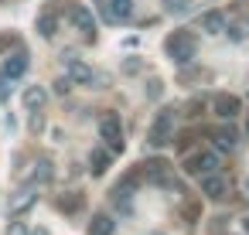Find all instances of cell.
<instances>
[{
  "mask_svg": "<svg viewBox=\"0 0 249 235\" xmlns=\"http://www.w3.org/2000/svg\"><path fill=\"white\" fill-rule=\"evenodd\" d=\"M195 51H198V41H195V34L184 31V28L164 38V55H167L174 65H181V68L195 62Z\"/></svg>",
  "mask_w": 249,
  "mask_h": 235,
  "instance_id": "obj_1",
  "label": "cell"
},
{
  "mask_svg": "<svg viewBox=\"0 0 249 235\" xmlns=\"http://www.w3.org/2000/svg\"><path fill=\"white\" fill-rule=\"evenodd\" d=\"M174 106H164L157 116H154V123H150V130H147V143L150 147H167L171 140H174Z\"/></svg>",
  "mask_w": 249,
  "mask_h": 235,
  "instance_id": "obj_2",
  "label": "cell"
},
{
  "mask_svg": "<svg viewBox=\"0 0 249 235\" xmlns=\"http://www.w3.org/2000/svg\"><path fill=\"white\" fill-rule=\"evenodd\" d=\"M99 136L106 140V147L113 153H123V126H120V116L116 113H103L99 116Z\"/></svg>",
  "mask_w": 249,
  "mask_h": 235,
  "instance_id": "obj_3",
  "label": "cell"
},
{
  "mask_svg": "<svg viewBox=\"0 0 249 235\" xmlns=\"http://www.w3.org/2000/svg\"><path fill=\"white\" fill-rule=\"evenodd\" d=\"M62 62H65V79H69L72 85H92V82H96V72H92L82 58H75V55H62Z\"/></svg>",
  "mask_w": 249,
  "mask_h": 235,
  "instance_id": "obj_4",
  "label": "cell"
},
{
  "mask_svg": "<svg viewBox=\"0 0 249 235\" xmlns=\"http://www.w3.org/2000/svg\"><path fill=\"white\" fill-rule=\"evenodd\" d=\"M215 167H218V157H215V153H191V157L184 160V170H188L191 177L215 174Z\"/></svg>",
  "mask_w": 249,
  "mask_h": 235,
  "instance_id": "obj_5",
  "label": "cell"
},
{
  "mask_svg": "<svg viewBox=\"0 0 249 235\" xmlns=\"http://www.w3.org/2000/svg\"><path fill=\"white\" fill-rule=\"evenodd\" d=\"M99 11H103V17L106 21H130L133 17V0H103L99 4Z\"/></svg>",
  "mask_w": 249,
  "mask_h": 235,
  "instance_id": "obj_6",
  "label": "cell"
},
{
  "mask_svg": "<svg viewBox=\"0 0 249 235\" xmlns=\"http://www.w3.org/2000/svg\"><path fill=\"white\" fill-rule=\"evenodd\" d=\"M212 109H215L218 119H235L239 109H242V99H239V96H229V92H218V96L212 99Z\"/></svg>",
  "mask_w": 249,
  "mask_h": 235,
  "instance_id": "obj_7",
  "label": "cell"
},
{
  "mask_svg": "<svg viewBox=\"0 0 249 235\" xmlns=\"http://www.w3.org/2000/svg\"><path fill=\"white\" fill-rule=\"evenodd\" d=\"M28 65H31L28 51H24V48H18L14 55H7V58H4V68H0V75H7V79H21V75L28 72Z\"/></svg>",
  "mask_w": 249,
  "mask_h": 235,
  "instance_id": "obj_8",
  "label": "cell"
},
{
  "mask_svg": "<svg viewBox=\"0 0 249 235\" xmlns=\"http://www.w3.org/2000/svg\"><path fill=\"white\" fill-rule=\"evenodd\" d=\"M69 14H72V24H75L86 38H96V21H92V11H89V7H82V4H75V0H72Z\"/></svg>",
  "mask_w": 249,
  "mask_h": 235,
  "instance_id": "obj_9",
  "label": "cell"
},
{
  "mask_svg": "<svg viewBox=\"0 0 249 235\" xmlns=\"http://www.w3.org/2000/svg\"><path fill=\"white\" fill-rule=\"evenodd\" d=\"M225 191H229L225 177H218V174H205V177H201V194H205L208 201H222Z\"/></svg>",
  "mask_w": 249,
  "mask_h": 235,
  "instance_id": "obj_10",
  "label": "cell"
},
{
  "mask_svg": "<svg viewBox=\"0 0 249 235\" xmlns=\"http://www.w3.org/2000/svg\"><path fill=\"white\" fill-rule=\"evenodd\" d=\"M35 201H38V187H35V184L21 187V191H18V194L11 198V215L18 218V215H21V211H28V208H31Z\"/></svg>",
  "mask_w": 249,
  "mask_h": 235,
  "instance_id": "obj_11",
  "label": "cell"
},
{
  "mask_svg": "<svg viewBox=\"0 0 249 235\" xmlns=\"http://www.w3.org/2000/svg\"><path fill=\"white\" fill-rule=\"evenodd\" d=\"M225 24H229V17L222 11H205L201 14V31L205 34H225Z\"/></svg>",
  "mask_w": 249,
  "mask_h": 235,
  "instance_id": "obj_12",
  "label": "cell"
},
{
  "mask_svg": "<svg viewBox=\"0 0 249 235\" xmlns=\"http://www.w3.org/2000/svg\"><path fill=\"white\" fill-rule=\"evenodd\" d=\"M55 31H58V14H55V7H48V11L38 14V34L41 38H55Z\"/></svg>",
  "mask_w": 249,
  "mask_h": 235,
  "instance_id": "obj_13",
  "label": "cell"
},
{
  "mask_svg": "<svg viewBox=\"0 0 249 235\" xmlns=\"http://www.w3.org/2000/svg\"><path fill=\"white\" fill-rule=\"evenodd\" d=\"M212 140H215V147H218V150H235L239 133H235L232 126H218V130H212Z\"/></svg>",
  "mask_w": 249,
  "mask_h": 235,
  "instance_id": "obj_14",
  "label": "cell"
},
{
  "mask_svg": "<svg viewBox=\"0 0 249 235\" xmlns=\"http://www.w3.org/2000/svg\"><path fill=\"white\" fill-rule=\"evenodd\" d=\"M45 102H48V92H45L41 85H28V89H24V109L35 113V109H41Z\"/></svg>",
  "mask_w": 249,
  "mask_h": 235,
  "instance_id": "obj_15",
  "label": "cell"
},
{
  "mask_svg": "<svg viewBox=\"0 0 249 235\" xmlns=\"http://www.w3.org/2000/svg\"><path fill=\"white\" fill-rule=\"evenodd\" d=\"M113 228H116V221L109 215H92V221H89V235H113Z\"/></svg>",
  "mask_w": 249,
  "mask_h": 235,
  "instance_id": "obj_16",
  "label": "cell"
},
{
  "mask_svg": "<svg viewBox=\"0 0 249 235\" xmlns=\"http://www.w3.org/2000/svg\"><path fill=\"white\" fill-rule=\"evenodd\" d=\"M106 167H109V153H106V150H92V153H89V170H92V177H103Z\"/></svg>",
  "mask_w": 249,
  "mask_h": 235,
  "instance_id": "obj_17",
  "label": "cell"
},
{
  "mask_svg": "<svg viewBox=\"0 0 249 235\" xmlns=\"http://www.w3.org/2000/svg\"><path fill=\"white\" fill-rule=\"evenodd\" d=\"M52 177H55V167H52L48 157H41V160L35 164V184H48Z\"/></svg>",
  "mask_w": 249,
  "mask_h": 235,
  "instance_id": "obj_18",
  "label": "cell"
},
{
  "mask_svg": "<svg viewBox=\"0 0 249 235\" xmlns=\"http://www.w3.org/2000/svg\"><path fill=\"white\" fill-rule=\"evenodd\" d=\"M58 208H62V211H69V215H72V211H79V208H82V194H75V191L62 194V198H58Z\"/></svg>",
  "mask_w": 249,
  "mask_h": 235,
  "instance_id": "obj_19",
  "label": "cell"
},
{
  "mask_svg": "<svg viewBox=\"0 0 249 235\" xmlns=\"http://www.w3.org/2000/svg\"><path fill=\"white\" fill-rule=\"evenodd\" d=\"M143 92H147V99H160V92H164V82H160V79H150Z\"/></svg>",
  "mask_w": 249,
  "mask_h": 235,
  "instance_id": "obj_20",
  "label": "cell"
},
{
  "mask_svg": "<svg viewBox=\"0 0 249 235\" xmlns=\"http://www.w3.org/2000/svg\"><path fill=\"white\" fill-rule=\"evenodd\" d=\"M171 14H184L188 7H191V0H167V4H164Z\"/></svg>",
  "mask_w": 249,
  "mask_h": 235,
  "instance_id": "obj_21",
  "label": "cell"
},
{
  "mask_svg": "<svg viewBox=\"0 0 249 235\" xmlns=\"http://www.w3.org/2000/svg\"><path fill=\"white\" fill-rule=\"evenodd\" d=\"M7 48H18V34H0V55Z\"/></svg>",
  "mask_w": 249,
  "mask_h": 235,
  "instance_id": "obj_22",
  "label": "cell"
},
{
  "mask_svg": "<svg viewBox=\"0 0 249 235\" xmlns=\"http://www.w3.org/2000/svg\"><path fill=\"white\" fill-rule=\"evenodd\" d=\"M41 130H45V116L35 109V113H31V133H41Z\"/></svg>",
  "mask_w": 249,
  "mask_h": 235,
  "instance_id": "obj_23",
  "label": "cell"
},
{
  "mask_svg": "<svg viewBox=\"0 0 249 235\" xmlns=\"http://www.w3.org/2000/svg\"><path fill=\"white\" fill-rule=\"evenodd\" d=\"M7 235H31V232H28L24 221H11V225H7Z\"/></svg>",
  "mask_w": 249,
  "mask_h": 235,
  "instance_id": "obj_24",
  "label": "cell"
},
{
  "mask_svg": "<svg viewBox=\"0 0 249 235\" xmlns=\"http://www.w3.org/2000/svg\"><path fill=\"white\" fill-rule=\"evenodd\" d=\"M201 109H205L201 99H191V102H188V116H201Z\"/></svg>",
  "mask_w": 249,
  "mask_h": 235,
  "instance_id": "obj_25",
  "label": "cell"
},
{
  "mask_svg": "<svg viewBox=\"0 0 249 235\" xmlns=\"http://www.w3.org/2000/svg\"><path fill=\"white\" fill-rule=\"evenodd\" d=\"M11 82H14V79L0 75V99H7V96H11Z\"/></svg>",
  "mask_w": 249,
  "mask_h": 235,
  "instance_id": "obj_26",
  "label": "cell"
},
{
  "mask_svg": "<svg viewBox=\"0 0 249 235\" xmlns=\"http://www.w3.org/2000/svg\"><path fill=\"white\" fill-rule=\"evenodd\" d=\"M69 89H72L69 79H58V82H55V92H58V96H69Z\"/></svg>",
  "mask_w": 249,
  "mask_h": 235,
  "instance_id": "obj_27",
  "label": "cell"
},
{
  "mask_svg": "<svg viewBox=\"0 0 249 235\" xmlns=\"http://www.w3.org/2000/svg\"><path fill=\"white\" fill-rule=\"evenodd\" d=\"M123 72H140V62H137V58H130V62L123 65Z\"/></svg>",
  "mask_w": 249,
  "mask_h": 235,
  "instance_id": "obj_28",
  "label": "cell"
},
{
  "mask_svg": "<svg viewBox=\"0 0 249 235\" xmlns=\"http://www.w3.org/2000/svg\"><path fill=\"white\" fill-rule=\"evenodd\" d=\"M242 187H246V194H249V177H246V181H242Z\"/></svg>",
  "mask_w": 249,
  "mask_h": 235,
  "instance_id": "obj_29",
  "label": "cell"
},
{
  "mask_svg": "<svg viewBox=\"0 0 249 235\" xmlns=\"http://www.w3.org/2000/svg\"><path fill=\"white\" fill-rule=\"evenodd\" d=\"M35 235H48V232H45V228H38V232H35Z\"/></svg>",
  "mask_w": 249,
  "mask_h": 235,
  "instance_id": "obj_30",
  "label": "cell"
},
{
  "mask_svg": "<svg viewBox=\"0 0 249 235\" xmlns=\"http://www.w3.org/2000/svg\"><path fill=\"white\" fill-rule=\"evenodd\" d=\"M150 235H164V232H150Z\"/></svg>",
  "mask_w": 249,
  "mask_h": 235,
  "instance_id": "obj_31",
  "label": "cell"
},
{
  "mask_svg": "<svg viewBox=\"0 0 249 235\" xmlns=\"http://www.w3.org/2000/svg\"><path fill=\"white\" fill-rule=\"evenodd\" d=\"M246 232H249V218H246Z\"/></svg>",
  "mask_w": 249,
  "mask_h": 235,
  "instance_id": "obj_32",
  "label": "cell"
},
{
  "mask_svg": "<svg viewBox=\"0 0 249 235\" xmlns=\"http://www.w3.org/2000/svg\"><path fill=\"white\" fill-rule=\"evenodd\" d=\"M246 133H249V123H246Z\"/></svg>",
  "mask_w": 249,
  "mask_h": 235,
  "instance_id": "obj_33",
  "label": "cell"
},
{
  "mask_svg": "<svg viewBox=\"0 0 249 235\" xmlns=\"http://www.w3.org/2000/svg\"><path fill=\"white\" fill-rule=\"evenodd\" d=\"M164 4H167V0H164Z\"/></svg>",
  "mask_w": 249,
  "mask_h": 235,
  "instance_id": "obj_34",
  "label": "cell"
}]
</instances>
